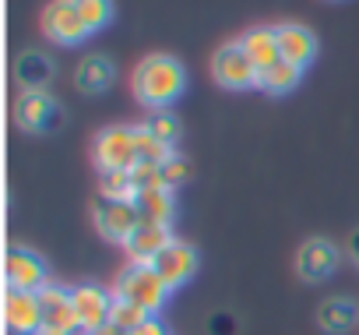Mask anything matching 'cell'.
I'll return each instance as SVG.
<instances>
[{"mask_svg": "<svg viewBox=\"0 0 359 335\" xmlns=\"http://www.w3.org/2000/svg\"><path fill=\"white\" fill-rule=\"evenodd\" d=\"M130 88L141 106L148 110H169L180 96L187 92V67L172 53H148L137 60Z\"/></svg>", "mask_w": 359, "mask_h": 335, "instance_id": "6da1fadb", "label": "cell"}, {"mask_svg": "<svg viewBox=\"0 0 359 335\" xmlns=\"http://www.w3.org/2000/svg\"><path fill=\"white\" fill-rule=\"evenodd\" d=\"M113 293L123 296V300H130V303H137L151 317H158V310L169 300V286L158 279V272L151 265H130V268H123L120 279H116V286H113Z\"/></svg>", "mask_w": 359, "mask_h": 335, "instance_id": "7a4b0ae2", "label": "cell"}, {"mask_svg": "<svg viewBox=\"0 0 359 335\" xmlns=\"http://www.w3.org/2000/svg\"><path fill=\"white\" fill-rule=\"evenodd\" d=\"M92 159L99 166V173H120V170H134L141 162L137 159V141H134V127H102L92 138Z\"/></svg>", "mask_w": 359, "mask_h": 335, "instance_id": "3957f363", "label": "cell"}, {"mask_svg": "<svg viewBox=\"0 0 359 335\" xmlns=\"http://www.w3.org/2000/svg\"><path fill=\"white\" fill-rule=\"evenodd\" d=\"M257 74H261V71L254 67V60L247 57V50L240 46V39L219 46L215 57H212V78H215L222 88H229V92L257 88Z\"/></svg>", "mask_w": 359, "mask_h": 335, "instance_id": "277c9868", "label": "cell"}, {"mask_svg": "<svg viewBox=\"0 0 359 335\" xmlns=\"http://www.w3.org/2000/svg\"><path fill=\"white\" fill-rule=\"evenodd\" d=\"M64 120H67V113H64V106H60L50 92H22V96L15 99V124H18L25 134L57 131Z\"/></svg>", "mask_w": 359, "mask_h": 335, "instance_id": "5b68a950", "label": "cell"}, {"mask_svg": "<svg viewBox=\"0 0 359 335\" xmlns=\"http://www.w3.org/2000/svg\"><path fill=\"white\" fill-rule=\"evenodd\" d=\"M4 279H8V289L39 293L50 282V265L39 251L15 244V247H8V258H4Z\"/></svg>", "mask_w": 359, "mask_h": 335, "instance_id": "8992f818", "label": "cell"}, {"mask_svg": "<svg viewBox=\"0 0 359 335\" xmlns=\"http://www.w3.org/2000/svg\"><path fill=\"white\" fill-rule=\"evenodd\" d=\"M341 258H345V251H341L334 240H327V237H310V240H303L299 251H296V275H299L303 282H327V279L338 272Z\"/></svg>", "mask_w": 359, "mask_h": 335, "instance_id": "52a82bcc", "label": "cell"}, {"mask_svg": "<svg viewBox=\"0 0 359 335\" xmlns=\"http://www.w3.org/2000/svg\"><path fill=\"white\" fill-rule=\"evenodd\" d=\"M39 303H43V331L46 335H81V321H78V310H74L71 286L46 282L39 289Z\"/></svg>", "mask_w": 359, "mask_h": 335, "instance_id": "ba28073f", "label": "cell"}, {"mask_svg": "<svg viewBox=\"0 0 359 335\" xmlns=\"http://www.w3.org/2000/svg\"><path fill=\"white\" fill-rule=\"evenodd\" d=\"M92 223L99 230L102 240H113V244H127L130 233L141 226V212L134 202H113V198H95L92 205Z\"/></svg>", "mask_w": 359, "mask_h": 335, "instance_id": "9c48e42d", "label": "cell"}, {"mask_svg": "<svg viewBox=\"0 0 359 335\" xmlns=\"http://www.w3.org/2000/svg\"><path fill=\"white\" fill-rule=\"evenodd\" d=\"M43 36L57 46H78L92 32H88L85 18L78 15L74 0H50L46 11H43Z\"/></svg>", "mask_w": 359, "mask_h": 335, "instance_id": "30bf717a", "label": "cell"}, {"mask_svg": "<svg viewBox=\"0 0 359 335\" xmlns=\"http://www.w3.org/2000/svg\"><path fill=\"white\" fill-rule=\"evenodd\" d=\"M151 268H155L158 279L169 286V293H172V289H184V286L198 275V251H194V244H187V240H172V244L151 261Z\"/></svg>", "mask_w": 359, "mask_h": 335, "instance_id": "8fae6325", "label": "cell"}, {"mask_svg": "<svg viewBox=\"0 0 359 335\" xmlns=\"http://www.w3.org/2000/svg\"><path fill=\"white\" fill-rule=\"evenodd\" d=\"M71 293H74V310H78V321H81V335L109 324L113 289H106L99 282H78V286H71Z\"/></svg>", "mask_w": 359, "mask_h": 335, "instance_id": "7c38bea8", "label": "cell"}, {"mask_svg": "<svg viewBox=\"0 0 359 335\" xmlns=\"http://www.w3.org/2000/svg\"><path fill=\"white\" fill-rule=\"evenodd\" d=\"M4 324L15 335H29L43 328V303L39 293H22V289H4Z\"/></svg>", "mask_w": 359, "mask_h": 335, "instance_id": "4fadbf2b", "label": "cell"}, {"mask_svg": "<svg viewBox=\"0 0 359 335\" xmlns=\"http://www.w3.org/2000/svg\"><path fill=\"white\" fill-rule=\"evenodd\" d=\"M275 32H278L282 60H289V64H296L303 71L317 60V36H313V29H306L299 22H282V25H275Z\"/></svg>", "mask_w": 359, "mask_h": 335, "instance_id": "5bb4252c", "label": "cell"}, {"mask_svg": "<svg viewBox=\"0 0 359 335\" xmlns=\"http://www.w3.org/2000/svg\"><path fill=\"white\" fill-rule=\"evenodd\" d=\"M53 78H57V67H53L50 53H43V50H22L15 57V81H18L22 92H46Z\"/></svg>", "mask_w": 359, "mask_h": 335, "instance_id": "9a60e30c", "label": "cell"}, {"mask_svg": "<svg viewBox=\"0 0 359 335\" xmlns=\"http://www.w3.org/2000/svg\"><path fill=\"white\" fill-rule=\"evenodd\" d=\"M176 237L169 233V226H155V223H141L134 233H130V240L123 244V251H127V258H130V265H151L169 244H172Z\"/></svg>", "mask_w": 359, "mask_h": 335, "instance_id": "2e32d148", "label": "cell"}, {"mask_svg": "<svg viewBox=\"0 0 359 335\" xmlns=\"http://www.w3.org/2000/svg\"><path fill=\"white\" fill-rule=\"evenodd\" d=\"M113 81H116V67L102 53H85L74 67V88L85 96H102L106 88H113Z\"/></svg>", "mask_w": 359, "mask_h": 335, "instance_id": "e0dca14e", "label": "cell"}, {"mask_svg": "<svg viewBox=\"0 0 359 335\" xmlns=\"http://www.w3.org/2000/svg\"><path fill=\"white\" fill-rule=\"evenodd\" d=\"M240 46L247 50V57L254 60L257 71H268L271 64L282 60V50H278V32L275 25H254L240 36Z\"/></svg>", "mask_w": 359, "mask_h": 335, "instance_id": "ac0fdd59", "label": "cell"}, {"mask_svg": "<svg viewBox=\"0 0 359 335\" xmlns=\"http://www.w3.org/2000/svg\"><path fill=\"white\" fill-rule=\"evenodd\" d=\"M317 324H320V331H327V335H345V331H352V328L359 324V307H355V300H348V296H327V300L317 307Z\"/></svg>", "mask_w": 359, "mask_h": 335, "instance_id": "d6986e66", "label": "cell"}, {"mask_svg": "<svg viewBox=\"0 0 359 335\" xmlns=\"http://www.w3.org/2000/svg\"><path fill=\"white\" fill-rule=\"evenodd\" d=\"M134 205H137V212H141V223L172 226V216H176V195H172L169 188H148V191H137Z\"/></svg>", "mask_w": 359, "mask_h": 335, "instance_id": "ffe728a7", "label": "cell"}, {"mask_svg": "<svg viewBox=\"0 0 359 335\" xmlns=\"http://www.w3.org/2000/svg\"><path fill=\"white\" fill-rule=\"evenodd\" d=\"M299 81H303V67H296L289 60H278V64H271L268 71L257 74V88L268 92V96H289Z\"/></svg>", "mask_w": 359, "mask_h": 335, "instance_id": "44dd1931", "label": "cell"}, {"mask_svg": "<svg viewBox=\"0 0 359 335\" xmlns=\"http://www.w3.org/2000/svg\"><path fill=\"white\" fill-rule=\"evenodd\" d=\"M144 127H148L162 145H169V148H176L180 138H184V124H180V117H176L172 110H148Z\"/></svg>", "mask_w": 359, "mask_h": 335, "instance_id": "7402d4cb", "label": "cell"}, {"mask_svg": "<svg viewBox=\"0 0 359 335\" xmlns=\"http://www.w3.org/2000/svg\"><path fill=\"white\" fill-rule=\"evenodd\" d=\"M134 141H137V159H141V162H158V166H162L165 159H172V155H176V148L162 145V141H158L144 124H137V127H134Z\"/></svg>", "mask_w": 359, "mask_h": 335, "instance_id": "603a6c76", "label": "cell"}, {"mask_svg": "<svg viewBox=\"0 0 359 335\" xmlns=\"http://www.w3.org/2000/svg\"><path fill=\"white\" fill-rule=\"evenodd\" d=\"M99 195H102V198H113V202H134V198H137V188H134V180H130V170L99 173Z\"/></svg>", "mask_w": 359, "mask_h": 335, "instance_id": "cb8c5ba5", "label": "cell"}, {"mask_svg": "<svg viewBox=\"0 0 359 335\" xmlns=\"http://www.w3.org/2000/svg\"><path fill=\"white\" fill-rule=\"evenodd\" d=\"M148 317H151L148 310H141L137 303H130V300H123V296L113 293V314H109V324H116V328H123V331L130 335V331H137Z\"/></svg>", "mask_w": 359, "mask_h": 335, "instance_id": "d4e9b609", "label": "cell"}, {"mask_svg": "<svg viewBox=\"0 0 359 335\" xmlns=\"http://www.w3.org/2000/svg\"><path fill=\"white\" fill-rule=\"evenodd\" d=\"M78 4V15L85 18L88 32H102L109 22H113V0H74Z\"/></svg>", "mask_w": 359, "mask_h": 335, "instance_id": "484cf974", "label": "cell"}, {"mask_svg": "<svg viewBox=\"0 0 359 335\" xmlns=\"http://www.w3.org/2000/svg\"><path fill=\"white\" fill-rule=\"evenodd\" d=\"M187 177H191V162L184 155H172V159L162 162V184L169 191H176L180 184H187Z\"/></svg>", "mask_w": 359, "mask_h": 335, "instance_id": "4316f807", "label": "cell"}, {"mask_svg": "<svg viewBox=\"0 0 359 335\" xmlns=\"http://www.w3.org/2000/svg\"><path fill=\"white\" fill-rule=\"evenodd\" d=\"M130 180L137 191H148V188H165L162 184V166L158 162H137L130 170Z\"/></svg>", "mask_w": 359, "mask_h": 335, "instance_id": "83f0119b", "label": "cell"}, {"mask_svg": "<svg viewBox=\"0 0 359 335\" xmlns=\"http://www.w3.org/2000/svg\"><path fill=\"white\" fill-rule=\"evenodd\" d=\"M341 251H345V258H348V261L359 268V226H355V230L345 237V247H341Z\"/></svg>", "mask_w": 359, "mask_h": 335, "instance_id": "f1b7e54d", "label": "cell"}, {"mask_svg": "<svg viewBox=\"0 0 359 335\" xmlns=\"http://www.w3.org/2000/svg\"><path fill=\"white\" fill-rule=\"evenodd\" d=\"M88 335H127V331L116 328V324H102V328H95V331H88Z\"/></svg>", "mask_w": 359, "mask_h": 335, "instance_id": "f546056e", "label": "cell"}, {"mask_svg": "<svg viewBox=\"0 0 359 335\" xmlns=\"http://www.w3.org/2000/svg\"><path fill=\"white\" fill-rule=\"evenodd\" d=\"M29 335H46V331H43V328H39V331H29Z\"/></svg>", "mask_w": 359, "mask_h": 335, "instance_id": "4dcf8cb0", "label": "cell"}]
</instances>
